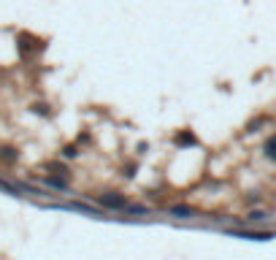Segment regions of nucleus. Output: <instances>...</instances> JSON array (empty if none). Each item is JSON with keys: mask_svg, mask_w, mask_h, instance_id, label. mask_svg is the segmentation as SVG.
Instances as JSON below:
<instances>
[{"mask_svg": "<svg viewBox=\"0 0 276 260\" xmlns=\"http://www.w3.org/2000/svg\"><path fill=\"white\" fill-rule=\"evenodd\" d=\"M233 236H239V239H249V241H268L273 239V233H249V231H230Z\"/></svg>", "mask_w": 276, "mask_h": 260, "instance_id": "f03ea898", "label": "nucleus"}, {"mask_svg": "<svg viewBox=\"0 0 276 260\" xmlns=\"http://www.w3.org/2000/svg\"><path fill=\"white\" fill-rule=\"evenodd\" d=\"M176 144H179V146L195 144V136H192V133H179V136H176Z\"/></svg>", "mask_w": 276, "mask_h": 260, "instance_id": "39448f33", "label": "nucleus"}, {"mask_svg": "<svg viewBox=\"0 0 276 260\" xmlns=\"http://www.w3.org/2000/svg\"><path fill=\"white\" fill-rule=\"evenodd\" d=\"M168 211H171L173 217H181V219H184V217H192V206H171Z\"/></svg>", "mask_w": 276, "mask_h": 260, "instance_id": "7ed1b4c3", "label": "nucleus"}, {"mask_svg": "<svg viewBox=\"0 0 276 260\" xmlns=\"http://www.w3.org/2000/svg\"><path fill=\"white\" fill-rule=\"evenodd\" d=\"M249 219H265V214H263V211H252Z\"/></svg>", "mask_w": 276, "mask_h": 260, "instance_id": "0eeeda50", "label": "nucleus"}, {"mask_svg": "<svg viewBox=\"0 0 276 260\" xmlns=\"http://www.w3.org/2000/svg\"><path fill=\"white\" fill-rule=\"evenodd\" d=\"M265 155L271 157V160H276V133L265 141Z\"/></svg>", "mask_w": 276, "mask_h": 260, "instance_id": "20e7f679", "label": "nucleus"}, {"mask_svg": "<svg viewBox=\"0 0 276 260\" xmlns=\"http://www.w3.org/2000/svg\"><path fill=\"white\" fill-rule=\"evenodd\" d=\"M0 160L14 163V160H17V152H14V149H0Z\"/></svg>", "mask_w": 276, "mask_h": 260, "instance_id": "423d86ee", "label": "nucleus"}, {"mask_svg": "<svg viewBox=\"0 0 276 260\" xmlns=\"http://www.w3.org/2000/svg\"><path fill=\"white\" fill-rule=\"evenodd\" d=\"M98 203H100V206H106V209H114V211L128 209V198L120 195V193H103V195H98Z\"/></svg>", "mask_w": 276, "mask_h": 260, "instance_id": "f257e3e1", "label": "nucleus"}]
</instances>
